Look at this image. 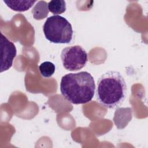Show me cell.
Here are the masks:
<instances>
[{
  "instance_id": "6da1fadb",
  "label": "cell",
  "mask_w": 148,
  "mask_h": 148,
  "mask_svg": "<svg viewBox=\"0 0 148 148\" xmlns=\"http://www.w3.org/2000/svg\"><path fill=\"white\" fill-rule=\"evenodd\" d=\"M60 88L63 97L75 105L90 102L94 96L95 83L88 72L68 73L61 78Z\"/></svg>"
},
{
  "instance_id": "7a4b0ae2",
  "label": "cell",
  "mask_w": 148,
  "mask_h": 148,
  "mask_svg": "<svg viewBox=\"0 0 148 148\" xmlns=\"http://www.w3.org/2000/svg\"><path fill=\"white\" fill-rule=\"evenodd\" d=\"M127 91V84L122 75L118 71H109L98 79L95 95L99 104L113 109L123 104Z\"/></svg>"
},
{
  "instance_id": "3957f363",
  "label": "cell",
  "mask_w": 148,
  "mask_h": 148,
  "mask_svg": "<svg viewBox=\"0 0 148 148\" xmlns=\"http://www.w3.org/2000/svg\"><path fill=\"white\" fill-rule=\"evenodd\" d=\"M45 38L56 44L69 43L73 37V29L71 23L64 17L53 15L48 17L43 25Z\"/></svg>"
},
{
  "instance_id": "277c9868",
  "label": "cell",
  "mask_w": 148,
  "mask_h": 148,
  "mask_svg": "<svg viewBox=\"0 0 148 148\" xmlns=\"http://www.w3.org/2000/svg\"><path fill=\"white\" fill-rule=\"evenodd\" d=\"M87 57L86 51L79 45L66 47L61 54L62 65L69 71H79L84 67L87 62Z\"/></svg>"
},
{
  "instance_id": "5b68a950",
  "label": "cell",
  "mask_w": 148,
  "mask_h": 148,
  "mask_svg": "<svg viewBox=\"0 0 148 148\" xmlns=\"http://www.w3.org/2000/svg\"><path fill=\"white\" fill-rule=\"evenodd\" d=\"M1 72L9 69L12 65L13 60L16 56L17 50L15 45L1 32Z\"/></svg>"
},
{
  "instance_id": "8992f818",
  "label": "cell",
  "mask_w": 148,
  "mask_h": 148,
  "mask_svg": "<svg viewBox=\"0 0 148 148\" xmlns=\"http://www.w3.org/2000/svg\"><path fill=\"white\" fill-rule=\"evenodd\" d=\"M36 2V1H3V2L12 10L20 12L28 10Z\"/></svg>"
},
{
  "instance_id": "52a82bcc",
  "label": "cell",
  "mask_w": 148,
  "mask_h": 148,
  "mask_svg": "<svg viewBox=\"0 0 148 148\" xmlns=\"http://www.w3.org/2000/svg\"><path fill=\"white\" fill-rule=\"evenodd\" d=\"M49 12L48 3L44 1H38L32 9L33 17L36 20H42L46 17Z\"/></svg>"
},
{
  "instance_id": "ba28073f",
  "label": "cell",
  "mask_w": 148,
  "mask_h": 148,
  "mask_svg": "<svg viewBox=\"0 0 148 148\" xmlns=\"http://www.w3.org/2000/svg\"><path fill=\"white\" fill-rule=\"evenodd\" d=\"M49 11L54 15L62 14L66 10V3L63 0H53L48 3Z\"/></svg>"
},
{
  "instance_id": "9c48e42d",
  "label": "cell",
  "mask_w": 148,
  "mask_h": 148,
  "mask_svg": "<svg viewBox=\"0 0 148 148\" xmlns=\"http://www.w3.org/2000/svg\"><path fill=\"white\" fill-rule=\"evenodd\" d=\"M56 67L53 63L50 61H45L39 66V72L44 77H50L55 72Z\"/></svg>"
}]
</instances>
